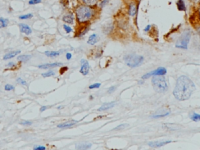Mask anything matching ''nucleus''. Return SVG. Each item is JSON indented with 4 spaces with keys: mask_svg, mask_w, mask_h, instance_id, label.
Here are the masks:
<instances>
[{
    "mask_svg": "<svg viewBox=\"0 0 200 150\" xmlns=\"http://www.w3.org/2000/svg\"><path fill=\"white\" fill-rule=\"evenodd\" d=\"M195 90V86L188 77L181 76L177 80L174 90L175 99L179 101H185L191 97L192 92Z\"/></svg>",
    "mask_w": 200,
    "mask_h": 150,
    "instance_id": "f257e3e1",
    "label": "nucleus"
},
{
    "mask_svg": "<svg viewBox=\"0 0 200 150\" xmlns=\"http://www.w3.org/2000/svg\"><path fill=\"white\" fill-rule=\"evenodd\" d=\"M77 20L80 23H85L90 21L95 14V10L91 6H80L75 10Z\"/></svg>",
    "mask_w": 200,
    "mask_h": 150,
    "instance_id": "f03ea898",
    "label": "nucleus"
},
{
    "mask_svg": "<svg viewBox=\"0 0 200 150\" xmlns=\"http://www.w3.org/2000/svg\"><path fill=\"white\" fill-rule=\"evenodd\" d=\"M152 82L153 88L157 92H164L167 90V83L163 76L160 75L153 76Z\"/></svg>",
    "mask_w": 200,
    "mask_h": 150,
    "instance_id": "7ed1b4c3",
    "label": "nucleus"
},
{
    "mask_svg": "<svg viewBox=\"0 0 200 150\" xmlns=\"http://www.w3.org/2000/svg\"><path fill=\"white\" fill-rule=\"evenodd\" d=\"M143 60H144L143 56H138L135 54L128 55L124 57V61L130 67H137L142 63Z\"/></svg>",
    "mask_w": 200,
    "mask_h": 150,
    "instance_id": "20e7f679",
    "label": "nucleus"
},
{
    "mask_svg": "<svg viewBox=\"0 0 200 150\" xmlns=\"http://www.w3.org/2000/svg\"><path fill=\"white\" fill-rule=\"evenodd\" d=\"M191 38V32L189 31H186L183 33L181 36L180 37L179 39L177 40L176 42L177 48H180V49H188V45L190 41Z\"/></svg>",
    "mask_w": 200,
    "mask_h": 150,
    "instance_id": "39448f33",
    "label": "nucleus"
},
{
    "mask_svg": "<svg viewBox=\"0 0 200 150\" xmlns=\"http://www.w3.org/2000/svg\"><path fill=\"white\" fill-rule=\"evenodd\" d=\"M167 74V70L164 67H159L158 69H156L155 71L149 72L148 74H145L144 76L142 77V79H146L149 78L151 76H156V75H160V76H163Z\"/></svg>",
    "mask_w": 200,
    "mask_h": 150,
    "instance_id": "423d86ee",
    "label": "nucleus"
},
{
    "mask_svg": "<svg viewBox=\"0 0 200 150\" xmlns=\"http://www.w3.org/2000/svg\"><path fill=\"white\" fill-rule=\"evenodd\" d=\"M170 114V110L167 109V108H161L160 109H159L157 112H156L152 116V117L153 118H160L163 117H166L167 115Z\"/></svg>",
    "mask_w": 200,
    "mask_h": 150,
    "instance_id": "0eeeda50",
    "label": "nucleus"
},
{
    "mask_svg": "<svg viewBox=\"0 0 200 150\" xmlns=\"http://www.w3.org/2000/svg\"><path fill=\"white\" fill-rule=\"evenodd\" d=\"M81 70H80V72L83 74V75H87L89 72V63L86 60V59H81Z\"/></svg>",
    "mask_w": 200,
    "mask_h": 150,
    "instance_id": "6e6552de",
    "label": "nucleus"
},
{
    "mask_svg": "<svg viewBox=\"0 0 200 150\" xmlns=\"http://www.w3.org/2000/svg\"><path fill=\"white\" fill-rule=\"evenodd\" d=\"M61 63H45V64H41L38 66V68L40 69H44V70H48L50 68L57 67H61L62 66Z\"/></svg>",
    "mask_w": 200,
    "mask_h": 150,
    "instance_id": "1a4fd4ad",
    "label": "nucleus"
},
{
    "mask_svg": "<svg viewBox=\"0 0 200 150\" xmlns=\"http://www.w3.org/2000/svg\"><path fill=\"white\" fill-rule=\"evenodd\" d=\"M19 27H20V30H21V32L24 33V34H25L27 35H31L32 33L31 28L28 25H27V24H19Z\"/></svg>",
    "mask_w": 200,
    "mask_h": 150,
    "instance_id": "9d476101",
    "label": "nucleus"
},
{
    "mask_svg": "<svg viewBox=\"0 0 200 150\" xmlns=\"http://www.w3.org/2000/svg\"><path fill=\"white\" fill-rule=\"evenodd\" d=\"M172 141L171 140H167V141H151L149 142V145L151 147H159V146H163L164 145H167L168 143H171Z\"/></svg>",
    "mask_w": 200,
    "mask_h": 150,
    "instance_id": "9b49d317",
    "label": "nucleus"
},
{
    "mask_svg": "<svg viewBox=\"0 0 200 150\" xmlns=\"http://www.w3.org/2000/svg\"><path fill=\"white\" fill-rule=\"evenodd\" d=\"M20 53H21V51H20V50H16V51L9 52V53H8L7 54H6L5 56H3V59H4V60H7V59H12V58L15 57V56H17L18 54H20Z\"/></svg>",
    "mask_w": 200,
    "mask_h": 150,
    "instance_id": "f8f14e48",
    "label": "nucleus"
},
{
    "mask_svg": "<svg viewBox=\"0 0 200 150\" xmlns=\"http://www.w3.org/2000/svg\"><path fill=\"white\" fill-rule=\"evenodd\" d=\"M77 123V121H69L65 122V123H63V124H60L58 125V127L59 128H67V127H71L74 126V124H76Z\"/></svg>",
    "mask_w": 200,
    "mask_h": 150,
    "instance_id": "ddd939ff",
    "label": "nucleus"
},
{
    "mask_svg": "<svg viewBox=\"0 0 200 150\" xmlns=\"http://www.w3.org/2000/svg\"><path fill=\"white\" fill-rule=\"evenodd\" d=\"M116 103L115 102H111V103H104L103 106H101L100 108L98 109L99 111H104V110H106V109H109L110 108H112L113 106H115Z\"/></svg>",
    "mask_w": 200,
    "mask_h": 150,
    "instance_id": "4468645a",
    "label": "nucleus"
},
{
    "mask_svg": "<svg viewBox=\"0 0 200 150\" xmlns=\"http://www.w3.org/2000/svg\"><path fill=\"white\" fill-rule=\"evenodd\" d=\"M98 41H99V36H98L97 35H95V34H93V35H91L89 37V38H88V44L93 45L95 44Z\"/></svg>",
    "mask_w": 200,
    "mask_h": 150,
    "instance_id": "2eb2a0df",
    "label": "nucleus"
},
{
    "mask_svg": "<svg viewBox=\"0 0 200 150\" xmlns=\"http://www.w3.org/2000/svg\"><path fill=\"white\" fill-rule=\"evenodd\" d=\"M74 16L73 14H68L64 16L63 17V21H64L65 23H67V24H73L74 23Z\"/></svg>",
    "mask_w": 200,
    "mask_h": 150,
    "instance_id": "dca6fc26",
    "label": "nucleus"
},
{
    "mask_svg": "<svg viewBox=\"0 0 200 150\" xmlns=\"http://www.w3.org/2000/svg\"><path fill=\"white\" fill-rule=\"evenodd\" d=\"M137 12V7L135 3H131L129 6V15L130 16H135Z\"/></svg>",
    "mask_w": 200,
    "mask_h": 150,
    "instance_id": "f3484780",
    "label": "nucleus"
},
{
    "mask_svg": "<svg viewBox=\"0 0 200 150\" xmlns=\"http://www.w3.org/2000/svg\"><path fill=\"white\" fill-rule=\"evenodd\" d=\"M45 55L49 57H56L60 55V52H54V51H46L45 52Z\"/></svg>",
    "mask_w": 200,
    "mask_h": 150,
    "instance_id": "a211bd4d",
    "label": "nucleus"
},
{
    "mask_svg": "<svg viewBox=\"0 0 200 150\" xmlns=\"http://www.w3.org/2000/svg\"><path fill=\"white\" fill-rule=\"evenodd\" d=\"M31 58V56H30V55H22V56H18L17 60L20 62H27Z\"/></svg>",
    "mask_w": 200,
    "mask_h": 150,
    "instance_id": "6ab92c4d",
    "label": "nucleus"
},
{
    "mask_svg": "<svg viewBox=\"0 0 200 150\" xmlns=\"http://www.w3.org/2000/svg\"><path fill=\"white\" fill-rule=\"evenodd\" d=\"M84 4L88 6H94L97 4V0H81Z\"/></svg>",
    "mask_w": 200,
    "mask_h": 150,
    "instance_id": "aec40b11",
    "label": "nucleus"
},
{
    "mask_svg": "<svg viewBox=\"0 0 200 150\" xmlns=\"http://www.w3.org/2000/svg\"><path fill=\"white\" fill-rule=\"evenodd\" d=\"M177 9H179L180 11H185V5L183 0H178L177 3Z\"/></svg>",
    "mask_w": 200,
    "mask_h": 150,
    "instance_id": "412c9836",
    "label": "nucleus"
},
{
    "mask_svg": "<svg viewBox=\"0 0 200 150\" xmlns=\"http://www.w3.org/2000/svg\"><path fill=\"white\" fill-rule=\"evenodd\" d=\"M190 118L195 122H198V121H200V114L196 113H191L190 114Z\"/></svg>",
    "mask_w": 200,
    "mask_h": 150,
    "instance_id": "4be33fe9",
    "label": "nucleus"
},
{
    "mask_svg": "<svg viewBox=\"0 0 200 150\" xmlns=\"http://www.w3.org/2000/svg\"><path fill=\"white\" fill-rule=\"evenodd\" d=\"M8 23H9V21L7 19H5V18L3 17L0 18V28L6 27L8 25Z\"/></svg>",
    "mask_w": 200,
    "mask_h": 150,
    "instance_id": "5701e85b",
    "label": "nucleus"
},
{
    "mask_svg": "<svg viewBox=\"0 0 200 150\" xmlns=\"http://www.w3.org/2000/svg\"><path fill=\"white\" fill-rule=\"evenodd\" d=\"M163 126L165 127H167V128H168V129H172V130H177L180 127L179 125H175V124H163Z\"/></svg>",
    "mask_w": 200,
    "mask_h": 150,
    "instance_id": "b1692460",
    "label": "nucleus"
},
{
    "mask_svg": "<svg viewBox=\"0 0 200 150\" xmlns=\"http://www.w3.org/2000/svg\"><path fill=\"white\" fill-rule=\"evenodd\" d=\"M91 146V144H81L79 145L77 149H89V148Z\"/></svg>",
    "mask_w": 200,
    "mask_h": 150,
    "instance_id": "393cba45",
    "label": "nucleus"
},
{
    "mask_svg": "<svg viewBox=\"0 0 200 150\" xmlns=\"http://www.w3.org/2000/svg\"><path fill=\"white\" fill-rule=\"evenodd\" d=\"M32 17H33V15L31 14V13H28V14L20 16V17H19V19H21V20H28V19L31 18Z\"/></svg>",
    "mask_w": 200,
    "mask_h": 150,
    "instance_id": "a878e982",
    "label": "nucleus"
},
{
    "mask_svg": "<svg viewBox=\"0 0 200 150\" xmlns=\"http://www.w3.org/2000/svg\"><path fill=\"white\" fill-rule=\"evenodd\" d=\"M43 77H50V76H54L55 75V72L53 71H49L46 73H44V74H41Z\"/></svg>",
    "mask_w": 200,
    "mask_h": 150,
    "instance_id": "bb28decb",
    "label": "nucleus"
},
{
    "mask_svg": "<svg viewBox=\"0 0 200 150\" xmlns=\"http://www.w3.org/2000/svg\"><path fill=\"white\" fill-rule=\"evenodd\" d=\"M129 126L127 124H121V125H119L118 127H115L113 130H117V131H119V130H123L124 129V128H126V127H127Z\"/></svg>",
    "mask_w": 200,
    "mask_h": 150,
    "instance_id": "cd10ccee",
    "label": "nucleus"
},
{
    "mask_svg": "<svg viewBox=\"0 0 200 150\" xmlns=\"http://www.w3.org/2000/svg\"><path fill=\"white\" fill-rule=\"evenodd\" d=\"M20 124L23 125V126H30V125H31V124H32V122H31V121H21V123H20Z\"/></svg>",
    "mask_w": 200,
    "mask_h": 150,
    "instance_id": "c85d7f7f",
    "label": "nucleus"
},
{
    "mask_svg": "<svg viewBox=\"0 0 200 150\" xmlns=\"http://www.w3.org/2000/svg\"><path fill=\"white\" fill-rule=\"evenodd\" d=\"M13 89H14V87L13 85H11L7 84V85H5V90H6V91H12Z\"/></svg>",
    "mask_w": 200,
    "mask_h": 150,
    "instance_id": "c756f323",
    "label": "nucleus"
},
{
    "mask_svg": "<svg viewBox=\"0 0 200 150\" xmlns=\"http://www.w3.org/2000/svg\"><path fill=\"white\" fill-rule=\"evenodd\" d=\"M63 29L65 30V31L67 33H71V31H72V28H71V27L67 26V25H66V24L63 25Z\"/></svg>",
    "mask_w": 200,
    "mask_h": 150,
    "instance_id": "7c9ffc66",
    "label": "nucleus"
},
{
    "mask_svg": "<svg viewBox=\"0 0 200 150\" xmlns=\"http://www.w3.org/2000/svg\"><path fill=\"white\" fill-rule=\"evenodd\" d=\"M101 86V84L100 83H95V84H93L89 86V88L90 89H93V88H99Z\"/></svg>",
    "mask_w": 200,
    "mask_h": 150,
    "instance_id": "2f4dec72",
    "label": "nucleus"
},
{
    "mask_svg": "<svg viewBox=\"0 0 200 150\" xmlns=\"http://www.w3.org/2000/svg\"><path fill=\"white\" fill-rule=\"evenodd\" d=\"M41 3V0H30L28 3L30 5H35V4H38V3Z\"/></svg>",
    "mask_w": 200,
    "mask_h": 150,
    "instance_id": "473e14b6",
    "label": "nucleus"
},
{
    "mask_svg": "<svg viewBox=\"0 0 200 150\" xmlns=\"http://www.w3.org/2000/svg\"><path fill=\"white\" fill-rule=\"evenodd\" d=\"M17 82L19 83V84H21V85H26V81H24V80L22 79V78H18L17 79Z\"/></svg>",
    "mask_w": 200,
    "mask_h": 150,
    "instance_id": "72a5a7b5",
    "label": "nucleus"
},
{
    "mask_svg": "<svg viewBox=\"0 0 200 150\" xmlns=\"http://www.w3.org/2000/svg\"><path fill=\"white\" fill-rule=\"evenodd\" d=\"M46 148L43 146V145H39V146H36L34 148V150H45Z\"/></svg>",
    "mask_w": 200,
    "mask_h": 150,
    "instance_id": "f704fd0d",
    "label": "nucleus"
},
{
    "mask_svg": "<svg viewBox=\"0 0 200 150\" xmlns=\"http://www.w3.org/2000/svg\"><path fill=\"white\" fill-rule=\"evenodd\" d=\"M67 70H68L67 67H62L61 69H60V74H63V73H64L65 71H67Z\"/></svg>",
    "mask_w": 200,
    "mask_h": 150,
    "instance_id": "c9c22d12",
    "label": "nucleus"
},
{
    "mask_svg": "<svg viewBox=\"0 0 200 150\" xmlns=\"http://www.w3.org/2000/svg\"><path fill=\"white\" fill-rule=\"evenodd\" d=\"M115 90H116V87L113 86V87H111V88H109V89L108 90V92H109V93H112L113 91H114Z\"/></svg>",
    "mask_w": 200,
    "mask_h": 150,
    "instance_id": "e433bc0d",
    "label": "nucleus"
},
{
    "mask_svg": "<svg viewBox=\"0 0 200 150\" xmlns=\"http://www.w3.org/2000/svg\"><path fill=\"white\" fill-rule=\"evenodd\" d=\"M66 57H67V59H71V57H72V55H71V53H67V55H66Z\"/></svg>",
    "mask_w": 200,
    "mask_h": 150,
    "instance_id": "4c0bfd02",
    "label": "nucleus"
},
{
    "mask_svg": "<svg viewBox=\"0 0 200 150\" xmlns=\"http://www.w3.org/2000/svg\"><path fill=\"white\" fill-rule=\"evenodd\" d=\"M46 109H47V106H42V107H41V109H40V112H43Z\"/></svg>",
    "mask_w": 200,
    "mask_h": 150,
    "instance_id": "58836bf2",
    "label": "nucleus"
},
{
    "mask_svg": "<svg viewBox=\"0 0 200 150\" xmlns=\"http://www.w3.org/2000/svg\"><path fill=\"white\" fill-rule=\"evenodd\" d=\"M150 27H151V26H150V25H148V26L146 27L145 28L144 31H145V32H146V31H149V29H150Z\"/></svg>",
    "mask_w": 200,
    "mask_h": 150,
    "instance_id": "ea45409f",
    "label": "nucleus"
},
{
    "mask_svg": "<svg viewBox=\"0 0 200 150\" xmlns=\"http://www.w3.org/2000/svg\"><path fill=\"white\" fill-rule=\"evenodd\" d=\"M7 66H8V67H14L15 64H14V63H9Z\"/></svg>",
    "mask_w": 200,
    "mask_h": 150,
    "instance_id": "a19ab883",
    "label": "nucleus"
},
{
    "mask_svg": "<svg viewBox=\"0 0 200 150\" xmlns=\"http://www.w3.org/2000/svg\"><path fill=\"white\" fill-rule=\"evenodd\" d=\"M106 3H107V0H104V2H103V3H101V7H103V6H104Z\"/></svg>",
    "mask_w": 200,
    "mask_h": 150,
    "instance_id": "79ce46f5",
    "label": "nucleus"
},
{
    "mask_svg": "<svg viewBox=\"0 0 200 150\" xmlns=\"http://www.w3.org/2000/svg\"><path fill=\"white\" fill-rule=\"evenodd\" d=\"M199 18H200V8L199 9Z\"/></svg>",
    "mask_w": 200,
    "mask_h": 150,
    "instance_id": "37998d69",
    "label": "nucleus"
},
{
    "mask_svg": "<svg viewBox=\"0 0 200 150\" xmlns=\"http://www.w3.org/2000/svg\"><path fill=\"white\" fill-rule=\"evenodd\" d=\"M199 1H200V0H199Z\"/></svg>",
    "mask_w": 200,
    "mask_h": 150,
    "instance_id": "c03bdc74",
    "label": "nucleus"
}]
</instances>
